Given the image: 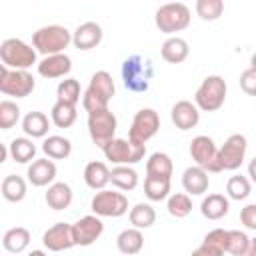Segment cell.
I'll return each mask as SVG.
<instances>
[{"instance_id": "6da1fadb", "label": "cell", "mask_w": 256, "mask_h": 256, "mask_svg": "<svg viewBox=\"0 0 256 256\" xmlns=\"http://www.w3.org/2000/svg\"><path fill=\"white\" fill-rule=\"evenodd\" d=\"M116 92L114 80L110 76V72L106 70H96L90 76V84L82 94V106L88 114L98 112V110H106L112 96Z\"/></svg>"}, {"instance_id": "7a4b0ae2", "label": "cell", "mask_w": 256, "mask_h": 256, "mask_svg": "<svg viewBox=\"0 0 256 256\" xmlns=\"http://www.w3.org/2000/svg\"><path fill=\"white\" fill-rule=\"evenodd\" d=\"M68 44H72V32L66 26H60V24L42 26L32 34V46L42 56L64 54Z\"/></svg>"}, {"instance_id": "3957f363", "label": "cell", "mask_w": 256, "mask_h": 256, "mask_svg": "<svg viewBox=\"0 0 256 256\" xmlns=\"http://www.w3.org/2000/svg\"><path fill=\"white\" fill-rule=\"evenodd\" d=\"M226 92H228L226 80L220 74H210L196 88V92H194V104L202 112H216V110H220L224 106Z\"/></svg>"}, {"instance_id": "277c9868", "label": "cell", "mask_w": 256, "mask_h": 256, "mask_svg": "<svg viewBox=\"0 0 256 256\" xmlns=\"http://www.w3.org/2000/svg\"><path fill=\"white\" fill-rule=\"evenodd\" d=\"M154 76V66L148 58L132 54L122 62V80L130 92H146Z\"/></svg>"}, {"instance_id": "5b68a950", "label": "cell", "mask_w": 256, "mask_h": 256, "mask_svg": "<svg viewBox=\"0 0 256 256\" xmlns=\"http://www.w3.org/2000/svg\"><path fill=\"white\" fill-rule=\"evenodd\" d=\"M0 60L2 66L10 70H28L36 62V48L26 44L20 38H6L0 44Z\"/></svg>"}, {"instance_id": "8992f818", "label": "cell", "mask_w": 256, "mask_h": 256, "mask_svg": "<svg viewBox=\"0 0 256 256\" xmlns=\"http://www.w3.org/2000/svg\"><path fill=\"white\" fill-rule=\"evenodd\" d=\"M190 8L182 2H168L162 4L154 14V24L164 34H176L188 28L190 24Z\"/></svg>"}, {"instance_id": "52a82bcc", "label": "cell", "mask_w": 256, "mask_h": 256, "mask_svg": "<svg viewBox=\"0 0 256 256\" xmlns=\"http://www.w3.org/2000/svg\"><path fill=\"white\" fill-rule=\"evenodd\" d=\"M102 152L114 166H132L146 156V146L136 144L128 138H114L102 148Z\"/></svg>"}, {"instance_id": "ba28073f", "label": "cell", "mask_w": 256, "mask_h": 256, "mask_svg": "<svg viewBox=\"0 0 256 256\" xmlns=\"http://www.w3.org/2000/svg\"><path fill=\"white\" fill-rule=\"evenodd\" d=\"M90 208L100 218H120L128 212V198L120 190H98L92 196Z\"/></svg>"}, {"instance_id": "9c48e42d", "label": "cell", "mask_w": 256, "mask_h": 256, "mask_svg": "<svg viewBox=\"0 0 256 256\" xmlns=\"http://www.w3.org/2000/svg\"><path fill=\"white\" fill-rule=\"evenodd\" d=\"M36 88V80L28 70H10L0 66V92L4 96L26 98Z\"/></svg>"}, {"instance_id": "30bf717a", "label": "cell", "mask_w": 256, "mask_h": 256, "mask_svg": "<svg viewBox=\"0 0 256 256\" xmlns=\"http://www.w3.org/2000/svg\"><path fill=\"white\" fill-rule=\"evenodd\" d=\"M116 128H118V120L114 112H110V108L88 114V134L98 148H104L110 140L116 138Z\"/></svg>"}, {"instance_id": "8fae6325", "label": "cell", "mask_w": 256, "mask_h": 256, "mask_svg": "<svg viewBox=\"0 0 256 256\" xmlns=\"http://www.w3.org/2000/svg\"><path fill=\"white\" fill-rule=\"evenodd\" d=\"M192 160L196 166L204 168L208 174H216L222 172L220 170V162H218V146L214 144V140L206 134H198L192 138L190 148H188Z\"/></svg>"}, {"instance_id": "7c38bea8", "label": "cell", "mask_w": 256, "mask_h": 256, "mask_svg": "<svg viewBox=\"0 0 256 256\" xmlns=\"http://www.w3.org/2000/svg\"><path fill=\"white\" fill-rule=\"evenodd\" d=\"M160 130V116L154 108H142L134 114L130 130H128V140L146 146L150 138H154Z\"/></svg>"}, {"instance_id": "4fadbf2b", "label": "cell", "mask_w": 256, "mask_h": 256, "mask_svg": "<svg viewBox=\"0 0 256 256\" xmlns=\"http://www.w3.org/2000/svg\"><path fill=\"white\" fill-rule=\"evenodd\" d=\"M246 150H248V142L244 134H230L226 138V142L218 148V162H220V170H238L246 158Z\"/></svg>"}, {"instance_id": "5bb4252c", "label": "cell", "mask_w": 256, "mask_h": 256, "mask_svg": "<svg viewBox=\"0 0 256 256\" xmlns=\"http://www.w3.org/2000/svg\"><path fill=\"white\" fill-rule=\"evenodd\" d=\"M102 232H104V224H102V218L96 214L82 216L72 224L76 246H92L102 236Z\"/></svg>"}, {"instance_id": "9a60e30c", "label": "cell", "mask_w": 256, "mask_h": 256, "mask_svg": "<svg viewBox=\"0 0 256 256\" xmlns=\"http://www.w3.org/2000/svg\"><path fill=\"white\" fill-rule=\"evenodd\" d=\"M42 244H44L50 252L70 250L72 246H76L74 234H72V224H68V222H56L54 226H50V228L42 234Z\"/></svg>"}, {"instance_id": "2e32d148", "label": "cell", "mask_w": 256, "mask_h": 256, "mask_svg": "<svg viewBox=\"0 0 256 256\" xmlns=\"http://www.w3.org/2000/svg\"><path fill=\"white\" fill-rule=\"evenodd\" d=\"M36 70L42 78L54 80V78H68L70 70H72V58L68 54H52V56H44L38 64Z\"/></svg>"}, {"instance_id": "e0dca14e", "label": "cell", "mask_w": 256, "mask_h": 256, "mask_svg": "<svg viewBox=\"0 0 256 256\" xmlns=\"http://www.w3.org/2000/svg\"><path fill=\"white\" fill-rule=\"evenodd\" d=\"M170 120L178 130L186 132V130H192L200 122V110L190 100H178L170 110Z\"/></svg>"}, {"instance_id": "ac0fdd59", "label": "cell", "mask_w": 256, "mask_h": 256, "mask_svg": "<svg viewBox=\"0 0 256 256\" xmlns=\"http://www.w3.org/2000/svg\"><path fill=\"white\" fill-rule=\"evenodd\" d=\"M104 38V32H102V26L98 22H82L74 32H72V44L78 48V50H92L96 48Z\"/></svg>"}, {"instance_id": "d6986e66", "label": "cell", "mask_w": 256, "mask_h": 256, "mask_svg": "<svg viewBox=\"0 0 256 256\" xmlns=\"http://www.w3.org/2000/svg\"><path fill=\"white\" fill-rule=\"evenodd\" d=\"M26 176H28V182L36 188L50 186L54 184V178H56V164L50 158H36L32 164H28Z\"/></svg>"}, {"instance_id": "ffe728a7", "label": "cell", "mask_w": 256, "mask_h": 256, "mask_svg": "<svg viewBox=\"0 0 256 256\" xmlns=\"http://www.w3.org/2000/svg\"><path fill=\"white\" fill-rule=\"evenodd\" d=\"M208 186H210V176L204 168L194 164L182 172V188L188 196H202L204 192H208Z\"/></svg>"}, {"instance_id": "44dd1931", "label": "cell", "mask_w": 256, "mask_h": 256, "mask_svg": "<svg viewBox=\"0 0 256 256\" xmlns=\"http://www.w3.org/2000/svg\"><path fill=\"white\" fill-rule=\"evenodd\" d=\"M188 54H190V46L182 36H168L160 48V56L168 64H180L188 58Z\"/></svg>"}, {"instance_id": "7402d4cb", "label": "cell", "mask_w": 256, "mask_h": 256, "mask_svg": "<svg viewBox=\"0 0 256 256\" xmlns=\"http://www.w3.org/2000/svg\"><path fill=\"white\" fill-rule=\"evenodd\" d=\"M84 182L92 190H104L110 184V168L106 162L92 160L84 166Z\"/></svg>"}, {"instance_id": "603a6c76", "label": "cell", "mask_w": 256, "mask_h": 256, "mask_svg": "<svg viewBox=\"0 0 256 256\" xmlns=\"http://www.w3.org/2000/svg\"><path fill=\"white\" fill-rule=\"evenodd\" d=\"M72 198H74V192H72L70 184H66V182L50 184L44 194V200H46L48 208H52V210H66L72 204Z\"/></svg>"}, {"instance_id": "cb8c5ba5", "label": "cell", "mask_w": 256, "mask_h": 256, "mask_svg": "<svg viewBox=\"0 0 256 256\" xmlns=\"http://www.w3.org/2000/svg\"><path fill=\"white\" fill-rule=\"evenodd\" d=\"M228 210H230V200H228V196L218 194V192L204 196L202 202H200V212H202V216L208 218V220H220V218H224V216L228 214Z\"/></svg>"}, {"instance_id": "d4e9b609", "label": "cell", "mask_w": 256, "mask_h": 256, "mask_svg": "<svg viewBox=\"0 0 256 256\" xmlns=\"http://www.w3.org/2000/svg\"><path fill=\"white\" fill-rule=\"evenodd\" d=\"M50 122L48 116L40 110H32L28 112L24 118H22V130L28 138H46L48 136V130H50Z\"/></svg>"}, {"instance_id": "484cf974", "label": "cell", "mask_w": 256, "mask_h": 256, "mask_svg": "<svg viewBox=\"0 0 256 256\" xmlns=\"http://www.w3.org/2000/svg\"><path fill=\"white\" fill-rule=\"evenodd\" d=\"M30 240H32V236H30V230H28V228H24V226H14V228H10V230L4 232V236H2V246H4V250L10 252V254H20V252H24V250L30 246Z\"/></svg>"}, {"instance_id": "4316f807", "label": "cell", "mask_w": 256, "mask_h": 256, "mask_svg": "<svg viewBox=\"0 0 256 256\" xmlns=\"http://www.w3.org/2000/svg\"><path fill=\"white\" fill-rule=\"evenodd\" d=\"M8 152H10V158L18 164H32L36 160V144L28 136H20V138L10 140Z\"/></svg>"}, {"instance_id": "83f0119b", "label": "cell", "mask_w": 256, "mask_h": 256, "mask_svg": "<svg viewBox=\"0 0 256 256\" xmlns=\"http://www.w3.org/2000/svg\"><path fill=\"white\" fill-rule=\"evenodd\" d=\"M116 248L124 256H136L144 248V234L138 228H126L116 236Z\"/></svg>"}, {"instance_id": "f1b7e54d", "label": "cell", "mask_w": 256, "mask_h": 256, "mask_svg": "<svg viewBox=\"0 0 256 256\" xmlns=\"http://www.w3.org/2000/svg\"><path fill=\"white\" fill-rule=\"evenodd\" d=\"M42 152L50 160H66L72 154V142L60 134L46 136L42 142Z\"/></svg>"}, {"instance_id": "f546056e", "label": "cell", "mask_w": 256, "mask_h": 256, "mask_svg": "<svg viewBox=\"0 0 256 256\" xmlns=\"http://www.w3.org/2000/svg\"><path fill=\"white\" fill-rule=\"evenodd\" d=\"M110 182H112V186H116V190L130 192L138 186L140 178H138V172L132 166H114L110 170Z\"/></svg>"}, {"instance_id": "4dcf8cb0", "label": "cell", "mask_w": 256, "mask_h": 256, "mask_svg": "<svg viewBox=\"0 0 256 256\" xmlns=\"http://www.w3.org/2000/svg\"><path fill=\"white\" fill-rule=\"evenodd\" d=\"M0 190H2L4 200L16 204V202H22V200L26 198L28 186H26V180H24L22 176H18V174H8V176H4Z\"/></svg>"}, {"instance_id": "1f68e13d", "label": "cell", "mask_w": 256, "mask_h": 256, "mask_svg": "<svg viewBox=\"0 0 256 256\" xmlns=\"http://www.w3.org/2000/svg\"><path fill=\"white\" fill-rule=\"evenodd\" d=\"M174 164L172 158L166 152H154L146 160V176H160V178H172Z\"/></svg>"}, {"instance_id": "d6a6232c", "label": "cell", "mask_w": 256, "mask_h": 256, "mask_svg": "<svg viewBox=\"0 0 256 256\" xmlns=\"http://www.w3.org/2000/svg\"><path fill=\"white\" fill-rule=\"evenodd\" d=\"M128 218H130L132 228L146 230V228H150V226L156 222V210H154L152 204H148V202H138V204H134V206L130 208Z\"/></svg>"}, {"instance_id": "836d02e7", "label": "cell", "mask_w": 256, "mask_h": 256, "mask_svg": "<svg viewBox=\"0 0 256 256\" xmlns=\"http://www.w3.org/2000/svg\"><path fill=\"white\" fill-rule=\"evenodd\" d=\"M78 118L76 106L74 104H66V102H54L52 110H50V120L56 128H70Z\"/></svg>"}, {"instance_id": "e575fe53", "label": "cell", "mask_w": 256, "mask_h": 256, "mask_svg": "<svg viewBox=\"0 0 256 256\" xmlns=\"http://www.w3.org/2000/svg\"><path fill=\"white\" fill-rule=\"evenodd\" d=\"M144 194L152 202L168 200L170 196V178H160V176H146L144 178Z\"/></svg>"}, {"instance_id": "d590c367", "label": "cell", "mask_w": 256, "mask_h": 256, "mask_svg": "<svg viewBox=\"0 0 256 256\" xmlns=\"http://www.w3.org/2000/svg\"><path fill=\"white\" fill-rule=\"evenodd\" d=\"M82 96V88L80 82L76 78H64L58 82L56 86V100L58 102H66V104H78Z\"/></svg>"}, {"instance_id": "8d00e7d4", "label": "cell", "mask_w": 256, "mask_h": 256, "mask_svg": "<svg viewBox=\"0 0 256 256\" xmlns=\"http://www.w3.org/2000/svg\"><path fill=\"white\" fill-rule=\"evenodd\" d=\"M252 192V182L248 176H242V174H234L228 178L226 182V194L230 200H246Z\"/></svg>"}, {"instance_id": "74e56055", "label": "cell", "mask_w": 256, "mask_h": 256, "mask_svg": "<svg viewBox=\"0 0 256 256\" xmlns=\"http://www.w3.org/2000/svg\"><path fill=\"white\" fill-rule=\"evenodd\" d=\"M166 210L174 218H186L192 212V198L186 192H174L166 200Z\"/></svg>"}, {"instance_id": "f35d334b", "label": "cell", "mask_w": 256, "mask_h": 256, "mask_svg": "<svg viewBox=\"0 0 256 256\" xmlns=\"http://www.w3.org/2000/svg\"><path fill=\"white\" fill-rule=\"evenodd\" d=\"M196 14L204 22H214L222 16L224 12V2L222 0H196Z\"/></svg>"}, {"instance_id": "ab89813d", "label": "cell", "mask_w": 256, "mask_h": 256, "mask_svg": "<svg viewBox=\"0 0 256 256\" xmlns=\"http://www.w3.org/2000/svg\"><path fill=\"white\" fill-rule=\"evenodd\" d=\"M250 240L246 232L242 230H228V242H226V254H232V256H244L248 246H250Z\"/></svg>"}, {"instance_id": "60d3db41", "label": "cell", "mask_w": 256, "mask_h": 256, "mask_svg": "<svg viewBox=\"0 0 256 256\" xmlns=\"http://www.w3.org/2000/svg\"><path fill=\"white\" fill-rule=\"evenodd\" d=\"M20 106L12 100H2L0 102V128L2 130H10L12 126L18 124L20 120Z\"/></svg>"}, {"instance_id": "b9f144b4", "label": "cell", "mask_w": 256, "mask_h": 256, "mask_svg": "<svg viewBox=\"0 0 256 256\" xmlns=\"http://www.w3.org/2000/svg\"><path fill=\"white\" fill-rule=\"evenodd\" d=\"M202 242H206V244H212V246L220 248L222 252H226L228 230H224V228H214V230H210V232L204 236V240H202Z\"/></svg>"}, {"instance_id": "7bdbcfd3", "label": "cell", "mask_w": 256, "mask_h": 256, "mask_svg": "<svg viewBox=\"0 0 256 256\" xmlns=\"http://www.w3.org/2000/svg\"><path fill=\"white\" fill-rule=\"evenodd\" d=\"M240 88L248 96H256V70L254 68H246L240 74Z\"/></svg>"}, {"instance_id": "ee69618b", "label": "cell", "mask_w": 256, "mask_h": 256, "mask_svg": "<svg viewBox=\"0 0 256 256\" xmlns=\"http://www.w3.org/2000/svg\"><path fill=\"white\" fill-rule=\"evenodd\" d=\"M240 222L248 230H256V204H246L240 210Z\"/></svg>"}, {"instance_id": "f6af8a7d", "label": "cell", "mask_w": 256, "mask_h": 256, "mask_svg": "<svg viewBox=\"0 0 256 256\" xmlns=\"http://www.w3.org/2000/svg\"><path fill=\"white\" fill-rule=\"evenodd\" d=\"M226 252H222L220 248H216V246H212V244H206V242H202L190 256H224Z\"/></svg>"}, {"instance_id": "bcb514c9", "label": "cell", "mask_w": 256, "mask_h": 256, "mask_svg": "<svg viewBox=\"0 0 256 256\" xmlns=\"http://www.w3.org/2000/svg\"><path fill=\"white\" fill-rule=\"evenodd\" d=\"M248 178H250V182L256 184V158H252L248 162Z\"/></svg>"}, {"instance_id": "7dc6e473", "label": "cell", "mask_w": 256, "mask_h": 256, "mask_svg": "<svg viewBox=\"0 0 256 256\" xmlns=\"http://www.w3.org/2000/svg\"><path fill=\"white\" fill-rule=\"evenodd\" d=\"M244 256H256V238L250 240V246H248V250H246Z\"/></svg>"}, {"instance_id": "c3c4849f", "label": "cell", "mask_w": 256, "mask_h": 256, "mask_svg": "<svg viewBox=\"0 0 256 256\" xmlns=\"http://www.w3.org/2000/svg\"><path fill=\"white\" fill-rule=\"evenodd\" d=\"M26 256H48L44 250H32V252H28Z\"/></svg>"}, {"instance_id": "681fc988", "label": "cell", "mask_w": 256, "mask_h": 256, "mask_svg": "<svg viewBox=\"0 0 256 256\" xmlns=\"http://www.w3.org/2000/svg\"><path fill=\"white\" fill-rule=\"evenodd\" d=\"M250 68H254V70H256V52L250 56Z\"/></svg>"}]
</instances>
